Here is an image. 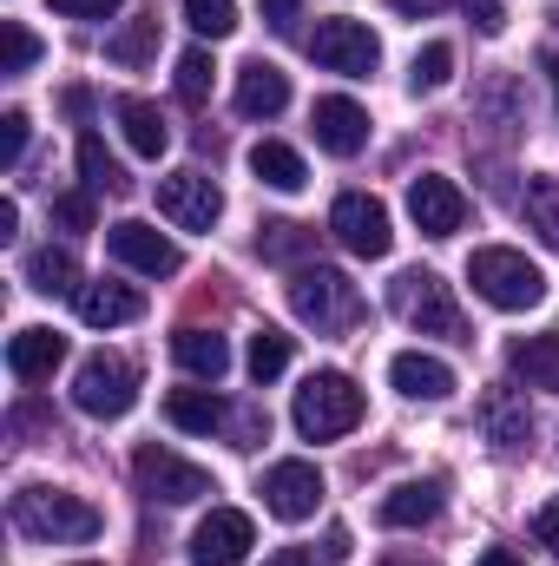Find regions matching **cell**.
<instances>
[{
    "label": "cell",
    "instance_id": "12",
    "mask_svg": "<svg viewBox=\"0 0 559 566\" xmlns=\"http://www.w3.org/2000/svg\"><path fill=\"white\" fill-rule=\"evenodd\" d=\"M251 547H257V527H251V514H238V507H211V514L198 521V534H191V560L198 566H244Z\"/></svg>",
    "mask_w": 559,
    "mask_h": 566
},
{
    "label": "cell",
    "instance_id": "25",
    "mask_svg": "<svg viewBox=\"0 0 559 566\" xmlns=\"http://www.w3.org/2000/svg\"><path fill=\"white\" fill-rule=\"evenodd\" d=\"M251 171H257V185H271V191H303V185H309L303 158H296L283 139H257L251 145Z\"/></svg>",
    "mask_w": 559,
    "mask_h": 566
},
{
    "label": "cell",
    "instance_id": "15",
    "mask_svg": "<svg viewBox=\"0 0 559 566\" xmlns=\"http://www.w3.org/2000/svg\"><path fill=\"white\" fill-rule=\"evenodd\" d=\"M309 126H316V145H323L329 158H356V151L369 145V113H362L356 99H316Z\"/></svg>",
    "mask_w": 559,
    "mask_h": 566
},
{
    "label": "cell",
    "instance_id": "45",
    "mask_svg": "<svg viewBox=\"0 0 559 566\" xmlns=\"http://www.w3.org/2000/svg\"><path fill=\"white\" fill-rule=\"evenodd\" d=\"M389 7H395V13H415V20H428V13H434L441 0H389Z\"/></svg>",
    "mask_w": 559,
    "mask_h": 566
},
{
    "label": "cell",
    "instance_id": "19",
    "mask_svg": "<svg viewBox=\"0 0 559 566\" xmlns=\"http://www.w3.org/2000/svg\"><path fill=\"white\" fill-rule=\"evenodd\" d=\"M60 363H66V336H60V329H20V336L7 343V369H13L20 382H46Z\"/></svg>",
    "mask_w": 559,
    "mask_h": 566
},
{
    "label": "cell",
    "instance_id": "26",
    "mask_svg": "<svg viewBox=\"0 0 559 566\" xmlns=\"http://www.w3.org/2000/svg\"><path fill=\"white\" fill-rule=\"evenodd\" d=\"M119 126H126V145H133L139 158H158V151L171 145V126H165V113H158L151 99H119Z\"/></svg>",
    "mask_w": 559,
    "mask_h": 566
},
{
    "label": "cell",
    "instance_id": "11",
    "mask_svg": "<svg viewBox=\"0 0 559 566\" xmlns=\"http://www.w3.org/2000/svg\"><path fill=\"white\" fill-rule=\"evenodd\" d=\"M106 251H113L126 271H139V277H178V271H184V251H178L165 231L139 224V218H119V224L106 231Z\"/></svg>",
    "mask_w": 559,
    "mask_h": 566
},
{
    "label": "cell",
    "instance_id": "42",
    "mask_svg": "<svg viewBox=\"0 0 559 566\" xmlns=\"http://www.w3.org/2000/svg\"><path fill=\"white\" fill-rule=\"evenodd\" d=\"M264 20H271L277 33H289V27H296V0H264Z\"/></svg>",
    "mask_w": 559,
    "mask_h": 566
},
{
    "label": "cell",
    "instance_id": "4",
    "mask_svg": "<svg viewBox=\"0 0 559 566\" xmlns=\"http://www.w3.org/2000/svg\"><path fill=\"white\" fill-rule=\"evenodd\" d=\"M289 310H296V323L336 336V329H349L362 316V290L342 277V271H329V264H309V271L289 277Z\"/></svg>",
    "mask_w": 559,
    "mask_h": 566
},
{
    "label": "cell",
    "instance_id": "36",
    "mask_svg": "<svg viewBox=\"0 0 559 566\" xmlns=\"http://www.w3.org/2000/svg\"><path fill=\"white\" fill-rule=\"evenodd\" d=\"M257 251L277 258V264H289V258L309 251V231H303V224H264V231H257Z\"/></svg>",
    "mask_w": 559,
    "mask_h": 566
},
{
    "label": "cell",
    "instance_id": "27",
    "mask_svg": "<svg viewBox=\"0 0 559 566\" xmlns=\"http://www.w3.org/2000/svg\"><path fill=\"white\" fill-rule=\"evenodd\" d=\"M520 211H527V231H540V244L559 251V178H527Z\"/></svg>",
    "mask_w": 559,
    "mask_h": 566
},
{
    "label": "cell",
    "instance_id": "14",
    "mask_svg": "<svg viewBox=\"0 0 559 566\" xmlns=\"http://www.w3.org/2000/svg\"><path fill=\"white\" fill-rule=\"evenodd\" d=\"M264 507H271L277 521H309V514L323 507V474H316V461H277V468L264 474Z\"/></svg>",
    "mask_w": 559,
    "mask_h": 566
},
{
    "label": "cell",
    "instance_id": "6",
    "mask_svg": "<svg viewBox=\"0 0 559 566\" xmlns=\"http://www.w3.org/2000/svg\"><path fill=\"white\" fill-rule=\"evenodd\" d=\"M389 303H395V316L421 329V336H441V343H467V316H461V303L447 296V283L434 277V271H402L395 290H389Z\"/></svg>",
    "mask_w": 559,
    "mask_h": 566
},
{
    "label": "cell",
    "instance_id": "28",
    "mask_svg": "<svg viewBox=\"0 0 559 566\" xmlns=\"http://www.w3.org/2000/svg\"><path fill=\"white\" fill-rule=\"evenodd\" d=\"M27 283L40 290V296H66V290H80V264H73V251H33L27 258Z\"/></svg>",
    "mask_w": 559,
    "mask_h": 566
},
{
    "label": "cell",
    "instance_id": "46",
    "mask_svg": "<svg viewBox=\"0 0 559 566\" xmlns=\"http://www.w3.org/2000/svg\"><path fill=\"white\" fill-rule=\"evenodd\" d=\"M481 566H520V554H514V547H487V554H481Z\"/></svg>",
    "mask_w": 559,
    "mask_h": 566
},
{
    "label": "cell",
    "instance_id": "23",
    "mask_svg": "<svg viewBox=\"0 0 559 566\" xmlns=\"http://www.w3.org/2000/svg\"><path fill=\"white\" fill-rule=\"evenodd\" d=\"M165 422L184 428V434H218V428L231 422V409H224L211 389H171V396H165Z\"/></svg>",
    "mask_w": 559,
    "mask_h": 566
},
{
    "label": "cell",
    "instance_id": "38",
    "mask_svg": "<svg viewBox=\"0 0 559 566\" xmlns=\"http://www.w3.org/2000/svg\"><path fill=\"white\" fill-rule=\"evenodd\" d=\"M20 151H27V113L13 106V113H0V158L20 165Z\"/></svg>",
    "mask_w": 559,
    "mask_h": 566
},
{
    "label": "cell",
    "instance_id": "9",
    "mask_svg": "<svg viewBox=\"0 0 559 566\" xmlns=\"http://www.w3.org/2000/svg\"><path fill=\"white\" fill-rule=\"evenodd\" d=\"M133 474H139L145 494L165 501V507H184V501H204L211 494V474L198 461H178L171 448H139L133 454Z\"/></svg>",
    "mask_w": 559,
    "mask_h": 566
},
{
    "label": "cell",
    "instance_id": "33",
    "mask_svg": "<svg viewBox=\"0 0 559 566\" xmlns=\"http://www.w3.org/2000/svg\"><path fill=\"white\" fill-rule=\"evenodd\" d=\"M184 20L204 40H224V33H238V0H184Z\"/></svg>",
    "mask_w": 559,
    "mask_h": 566
},
{
    "label": "cell",
    "instance_id": "17",
    "mask_svg": "<svg viewBox=\"0 0 559 566\" xmlns=\"http://www.w3.org/2000/svg\"><path fill=\"white\" fill-rule=\"evenodd\" d=\"M389 382H395L409 402H447V396H454V369H447L441 356H421V349H402V356L389 363Z\"/></svg>",
    "mask_w": 559,
    "mask_h": 566
},
{
    "label": "cell",
    "instance_id": "1",
    "mask_svg": "<svg viewBox=\"0 0 559 566\" xmlns=\"http://www.w3.org/2000/svg\"><path fill=\"white\" fill-rule=\"evenodd\" d=\"M13 527H20L27 541L66 547V541H93L106 521H99V507H86V501L66 494V488H20V494H13Z\"/></svg>",
    "mask_w": 559,
    "mask_h": 566
},
{
    "label": "cell",
    "instance_id": "16",
    "mask_svg": "<svg viewBox=\"0 0 559 566\" xmlns=\"http://www.w3.org/2000/svg\"><path fill=\"white\" fill-rule=\"evenodd\" d=\"M73 310H80V323H93V329H119V323H139L145 316V296L133 283H80L73 290Z\"/></svg>",
    "mask_w": 559,
    "mask_h": 566
},
{
    "label": "cell",
    "instance_id": "10",
    "mask_svg": "<svg viewBox=\"0 0 559 566\" xmlns=\"http://www.w3.org/2000/svg\"><path fill=\"white\" fill-rule=\"evenodd\" d=\"M158 211H165L178 231H211V224L224 218V191H218V178H204V171H171V178H158Z\"/></svg>",
    "mask_w": 559,
    "mask_h": 566
},
{
    "label": "cell",
    "instance_id": "7",
    "mask_svg": "<svg viewBox=\"0 0 559 566\" xmlns=\"http://www.w3.org/2000/svg\"><path fill=\"white\" fill-rule=\"evenodd\" d=\"M309 60L323 73H342V80H369L382 66V40L362 27V20H316L309 33Z\"/></svg>",
    "mask_w": 559,
    "mask_h": 566
},
{
    "label": "cell",
    "instance_id": "8",
    "mask_svg": "<svg viewBox=\"0 0 559 566\" xmlns=\"http://www.w3.org/2000/svg\"><path fill=\"white\" fill-rule=\"evenodd\" d=\"M329 231H336L342 251H356V258H389V244H395V231H389V205L369 198V191H342L336 211H329Z\"/></svg>",
    "mask_w": 559,
    "mask_h": 566
},
{
    "label": "cell",
    "instance_id": "20",
    "mask_svg": "<svg viewBox=\"0 0 559 566\" xmlns=\"http://www.w3.org/2000/svg\"><path fill=\"white\" fill-rule=\"evenodd\" d=\"M283 106H289V80H283L271 60H251L238 73V113L244 119H277Z\"/></svg>",
    "mask_w": 559,
    "mask_h": 566
},
{
    "label": "cell",
    "instance_id": "35",
    "mask_svg": "<svg viewBox=\"0 0 559 566\" xmlns=\"http://www.w3.org/2000/svg\"><path fill=\"white\" fill-rule=\"evenodd\" d=\"M0 46H7V53H0V73H27V66L40 60V40H33L20 20H7V27H0Z\"/></svg>",
    "mask_w": 559,
    "mask_h": 566
},
{
    "label": "cell",
    "instance_id": "44",
    "mask_svg": "<svg viewBox=\"0 0 559 566\" xmlns=\"http://www.w3.org/2000/svg\"><path fill=\"white\" fill-rule=\"evenodd\" d=\"M13 231H20V205H13V198H7V205H0V244H7V238H13Z\"/></svg>",
    "mask_w": 559,
    "mask_h": 566
},
{
    "label": "cell",
    "instance_id": "47",
    "mask_svg": "<svg viewBox=\"0 0 559 566\" xmlns=\"http://www.w3.org/2000/svg\"><path fill=\"white\" fill-rule=\"evenodd\" d=\"M547 73H553V86H559V53H553V60H547Z\"/></svg>",
    "mask_w": 559,
    "mask_h": 566
},
{
    "label": "cell",
    "instance_id": "34",
    "mask_svg": "<svg viewBox=\"0 0 559 566\" xmlns=\"http://www.w3.org/2000/svg\"><path fill=\"white\" fill-rule=\"evenodd\" d=\"M151 46H158V13H139V20L106 46V53H113L119 66H145V53H151Z\"/></svg>",
    "mask_w": 559,
    "mask_h": 566
},
{
    "label": "cell",
    "instance_id": "41",
    "mask_svg": "<svg viewBox=\"0 0 559 566\" xmlns=\"http://www.w3.org/2000/svg\"><path fill=\"white\" fill-rule=\"evenodd\" d=\"M534 541H540V547H547V554L559 560V501H553V507H540V514H534Z\"/></svg>",
    "mask_w": 559,
    "mask_h": 566
},
{
    "label": "cell",
    "instance_id": "31",
    "mask_svg": "<svg viewBox=\"0 0 559 566\" xmlns=\"http://www.w3.org/2000/svg\"><path fill=\"white\" fill-rule=\"evenodd\" d=\"M244 363H251V376H257V382H277L283 369H289V336L264 323V329L251 336V356H244Z\"/></svg>",
    "mask_w": 559,
    "mask_h": 566
},
{
    "label": "cell",
    "instance_id": "5",
    "mask_svg": "<svg viewBox=\"0 0 559 566\" xmlns=\"http://www.w3.org/2000/svg\"><path fill=\"white\" fill-rule=\"evenodd\" d=\"M73 402H80V416H93V422H119V416L139 402V363L119 356V349L86 356L80 376H73Z\"/></svg>",
    "mask_w": 559,
    "mask_h": 566
},
{
    "label": "cell",
    "instance_id": "22",
    "mask_svg": "<svg viewBox=\"0 0 559 566\" xmlns=\"http://www.w3.org/2000/svg\"><path fill=\"white\" fill-rule=\"evenodd\" d=\"M507 369H514V382L559 396V336H520L507 349Z\"/></svg>",
    "mask_w": 559,
    "mask_h": 566
},
{
    "label": "cell",
    "instance_id": "30",
    "mask_svg": "<svg viewBox=\"0 0 559 566\" xmlns=\"http://www.w3.org/2000/svg\"><path fill=\"white\" fill-rule=\"evenodd\" d=\"M447 80H454V46H447V40H428L415 53V66H409V86H415V93H441Z\"/></svg>",
    "mask_w": 559,
    "mask_h": 566
},
{
    "label": "cell",
    "instance_id": "21",
    "mask_svg": "<svg viewBox=\"0 0 559 566\" xmlns=\"http://www.w3.org/2000/svg\"><path fill=\"white\" fill-rule=\"evenodd\" d=\"M171 356H178V369L198 376V382H218V376L231 369V343H224L218 329H178V336H171Z\"/></svg>",
    "mask_w": 559,
    "mask_h": 566
},
{
    "label": "cell",
    "instance_id": "39",
    "mask_svg": "<svg viewBox=\"0 0 559 566\" xmlns=\"http://www.w3.org/2000/svg\"><path fill=\"white\" fill-rule=\"evenodd\" d=\"M53 13H66V20H113L126 0H46Z\"/></svg>",
    "mask_w": 559,
    "mask_h": 566
},
{
    "label": "cell",
    "instance_id": "43",
    "mask_svg": "<svg viewBox=\"0 0 559 566\" xmlns=\"http://www.w3.org/2000/svg\"><path fill=\"white\" fill-rule=\"evenodd\" d=\"M264 566H316V554H303V547H277Z\"/></svg>",
    "mask_w": 559,
    "mask_h": 566
},
{
    "label": "cell",
    "instance_id": "2",
    "mask_svg": "<svg viewBox=\"0 0 559 566\" xmlns=\"http://www.w3.org/2000/svg\"><path fill=\"white\" fill-rule=\"evenodd\" d=\"M289 422H296L303 441H336V434H349V428L362 422V389H356L342 369H316V376L296 389Z\"/></svg>",
    "mask_w": 559,
    "mask_h": 566
},
{
    "label": "cell",
    "instance_id": "40",
    "mask_svg": "<svg viewBox=\"0 0 559 566\" xmlns=\"http://www.w3.org/2000/svg\"><path fill=\"white\" fill-rule=\"evenodd\" d=\"M454 7H461V13H467V20H474L481 33H500V27H507V13H500V0H454Z\"/></svg>",
    "mask_w": 559,
    "mask_h": 566
},
{
    "label": "cell",
    "instance_id": "13",
    "mask_svg": "<svg viewBox=\"0 0 559 566\" xmlns=\"http://www.w3.org/2000/svg\"><path fill=\"white\" fill-rule=\"evenodd\" d=\"M409 218H415L421 238H454V231L467 224V198H461V185H454V178L421 171L415 185H409Z\"/></svg>",
    "mask_w": 559,
    "mask_h": 566
},
{
    "label": "cell",
    "instance_id": "3",
    "mask_svg": "<svg viewBox=\"0 0 559 566\" xmlns=\"http://www.w3.org/2000/svg\"><path fill=\"white\" fill-rule=\"evenodd\" d=\"M467 283H474V296L494 303V310H534V303L547 296L540 264H527V251H507V244L474 251V258H467Z\"/></svg>",
    "mask_w": 559,
    "mask_h": 566
},
{
    "label": "cell",
    "instance_id": "48",
    "mask_svg": "<svg viewBox=\"0 0 559 566\" xmlns=\"http://www.w3.org/2000/svg\"><path fill=\"white\" fill-rule=\"evenodd\" d=\"M80 566H93V560H80Z\"/></svg>",
    "mask_w": 559,
    "mask_h": 566
},
{
    "label": "cell",
    "instance_id": "32",
    "mask_svg": "<svg viewBox=\"0 0 559 566\" xmlns=\"http://www.w3.org/2000/svg\"><path fill=\"white\" fill-rule=\"evenodd\" d=\"M211 80H218L211 53H204V46H191V53L178 60V99H184V106H204V99H211Z\"/></svg>",
    "mask_w": 559,
    "mask_h": 566
},
{
    "label": "cell",
    "instance_id": "24",
    "mask_svg": "<svg viewBox=\"0 0 559 566\" xmlns=\"http://www.w3.org/2000/svg\"><path fill=\"white\" fill-rule=\"evenodd\" d=\"M441 514V481H402L382 501V527H428Z\"/></svg>",
    "mask_w": 559,
    "mask_h": 566
},
{
    "label": "cell",
    "instance_id": "18",
    "mask_svg": "<svg viewBox=\"0 0 559 566\" xmlns=\"http://www.w3.org/2000/svg\"><path fill=\"white\" fill-rule=\"evenodd\" d=\"M481 422H487V441H494L500 454L534 448V416H527V396H514V389H494V396L481 402Z\"/></svg>",
    "mask_w": 559,
    "mask_h": 566
},
{
    "label": "cell",
    "instance_id": "29",
    "mask_svg": "<svg viewBox=\"0 0 559 566\" xmlns=\"http://www.w3.org/2000/svg\"><path fill=\"white\" fill-rule=\"evenodd\" d=\"M80 178H86V191H93V198L126 191V171H119V158L99 145V133H80Z\"/></svg>",
    "mask_w": 559,
    "mask_h": 566
},
{
    "label": "cell",
    "instance_id": "37",
    "mask_svg": "<svg viewBox=\"0 0 559 566\" xmlns=\"http://www.w3.org/2000/svg\"><path fill=\"white\" fill-rule=\"evenodd\" d=\"M53 218H60L66 231H93V191H60V198H53Z\"/></svg>",
    "mask_w": 559,
    "mask_h": 566
}]
</instances>
